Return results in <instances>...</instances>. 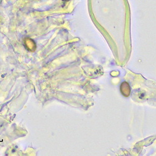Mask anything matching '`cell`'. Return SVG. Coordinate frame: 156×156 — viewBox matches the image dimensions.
Returning a JSON list of instances; mask_svg holds the SVG:
<instances>
[{
  "label": "cell",
  "instance_id": "6da1fadb",
  "mask_svg": "<svg viewBox=\"0 0 156 156\" xmlns=\"http://www.w3.org/2000/svg\"><path fill=\"white\" fill-rule=\"evenodd\" d=\"M121 90L122 94L126 96L127 97L130 94V93H131V89H130V86L129 84L126 82H124L122 83L121 86Z\"/></svg>",
  "mask_w": 156,
  "mask_h": 156
}]
</instances>
